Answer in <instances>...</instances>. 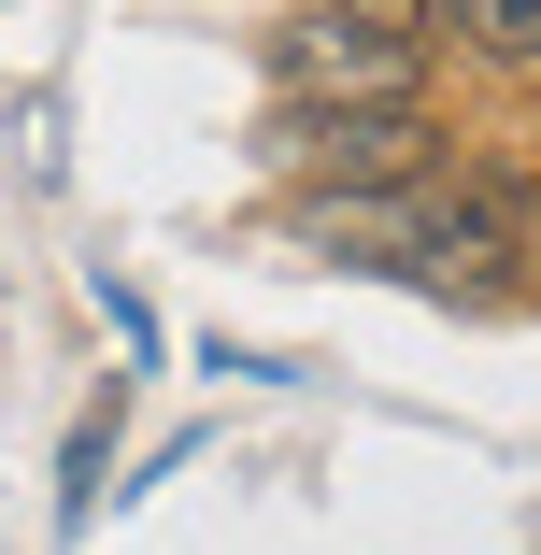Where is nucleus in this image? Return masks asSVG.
I'll return each mask as SVG.
<instances>
[{"instance_id":"1","label":"nucleus","mask_w":541,"mask_h":555,"mask_svg":"<svg viewBox=\"0 0 541 555\" xmlns=\"http://www.w3.org/2000/svg\"><path fill=\"white\" fill-rule=\"evenodd\" d=\"M271 86H285V115L427 100V29L371 15V0H285V15H271Z\"/></svg>"},{"instance_id":"2","label":"nucleus","mask_w":541,"mask_h":555,"mask_svg":"<svg viewBox=\"0 0 541 555\" xmlns=\"http://www.w3.org/2000/svg\"><path fill=\"white\" fill-rule=\"evenodd\" d=\"M271 171H285L299 199L427 185V171H442V115H427V100H357V115H271Z\"/></svg>"},{"instance_id":"3","label":"nucleus","mask_w":541,"mask_h":555,"mask_svg":"<svg viewBox=\"0 0 541 555\" xmlns=\"http://www.w3.org/2000/svg\"><path fill=\"white\" fill-rule=\"evenodd\" d=\"M427 29L485 72H541V0H427Z\"/></svg>"},{"instance_id":"4","label":"nucleus","mask_w":541,"mask_h":555,"mask_svg":"<svg viewBox=\"0 0 541 555\" xmlns=\"http://www.w3.org/2000/svg\"><path fill=\"white\" fill-rule=\"evenodd\" d=\"M100 470H115V399L72 427V470H57V527H72V541H86V513H100Z\"/></svg>"}]
</instances>
